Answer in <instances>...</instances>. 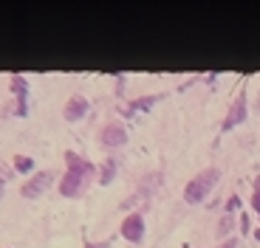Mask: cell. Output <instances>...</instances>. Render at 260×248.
<instances>
[{
  "mask_svg": "<svg viewBox=\"0 0 260 248\" xmlns=\"http://www.w3.org/2000/svg\"><path fill=\"white\" fill-rule=\"evenodd\" d=\"M243 116H246V99H235V105H232V110H229V116H226V121H223V130H229V127H235V124H241L243 121Z\"/></svg>",
  "mask_w": 260,
  "mask_h": 248,
  "instance_id": "obj_5",
  "label": "cell"
},
{
  "mask_svg": "<svg viewBox=\"0 0 260 248\" xmlns=\"http://www.w3.org/2000/svg\"><path fill=\"white\" fill-rule=\"evenodd\" d=\"M0 195H3V181H0Z\"/></svg>",
  "mask_w": 260,
  "mask_h": 248,
  "instance_id": "obj_13",
  "label": "cell"
},
{
  "mask_svg": "<svg viewBox=\"0 0 260 248\" xmlns=\"http://www.w3.org/2000/svg\"><path fill=\"white\" fill-rule=\"evenodd\" d=\"M99 138H102V144H108V147H119V144H124V130L119 124H108Z\"/></svg>",
  "mask_w": 260,
  "mask_h": 248,
  "instance_id": "obj_7",
  "label": "cell"
},
{
  "mask_svg": "<svg viewBox=\"0 0 260 248\" xmlns=\"http://www.w3.org/2000/svg\"><path fill=\"white\" fill-rule=\"evenodd\" d=\"M85 113H88V102H85L82 96H74L68 105H65V118L68 121H77V118H82Z\"/></svg>",
  "mask_w": 260,
  "mask_h": 248,
  "instance_id": "obj_6",
  "label": "cell"
},
{
  "mask_svg": "<svg viewBox=\"0 0 260 248\" xmlns=\"http://www.w3.org/2000/svg\"><path fill=\"white\" fill-rule=\"evenodd\" d=\"M12 88H14V93H17V99H20V113H26V105H23V96H26V82H23V76H12Z\"/></svg>",
  "mask_w": 260,
  "mask_h": 248,
  "instance_id": "obj_8",
  "label": "cell"
},
{
  "mask_svg": "<svg viewBox=\"0 0 260 248\" xmlns=\"http://www.w3.org/2000/svg\"><path fill=\"white\" fill-rule=\"evenodd\" d=\"M252 206L260 212V181H257V192H254V197H252Z\"/></svg>",
  "mask_w": 260,
  "mask_h": 248,
  "instance_id": "obj_11",
  "label": "cell"
},
{
  "mask_svg": "<svg viewBox=\"0 0 260 248\" xmlns=\"http://www.w3.org/2000/svg\"><path fill=\"white\" fill-rule=\"evenodd\" d=\"M14 167H17V172H28V170L34 167V163H31V158H26V155H17V158H14Z\"/></svg>",
  "mask_w": 260,
  "mask_h": 248,
  "instance_id": "obj_9",
  "label": "cell"
},
{
  "mask_svg": "<svg viewBox=\"0 0 260 248\" xmlns=\"http://www.w3.org/2000/svg\"><path fill=\"white\" fill-rule=\"evenodd\" d=\"M65 163H68V175L62 178V186H59V192L68 197L79 195V192L91 183L93 178V167L85 158H79L77 152H65Z\"/></svg>",
  "mask_w": 260,
  "mask_h": 248,
  "instance_id": "obj_1",
  "label": "cell"
},
{
  "mask_svg": "<svg viewBox=\"0 0 260 248\" xmlns=\"http://www.w3.org/2000/svg\"><path fill=\"white\" fill-rule=\"evenodd\" d=\"M88 248H91V245H88Z\"/></svg>",
  "mask_w": 260,
  "mask_h": 248,
  "instance_id": "obj_14",
  "label": "cell"
},
{
  "mask_svg": "<svg viewBox=\"0 0 260 248\" xmlns=\"http://www.w3.org/2000/svg\"><path fill=\"white\" fill-rule=\"evenodd\" d=\"M122 234H124V240H130V242H139V240H142V234H144V220H142V215H127V217H124Z\"/></svg>",
  "mask_w": 260,
  "mask_h": 248,
  "instance_id": "obj_3",
  "label": "cell"
},
{
  "mask_svg": "<svg viewBox=\"0 0 260 248\" xmlns=\"http://www.w3.org/2000/svg\"><path fill=\"white\" fill-rule=\"evenodd\" d=\"M111 178H113V161H108V163H102V175H99V181L108 183Z\"/></svg>",
  "mask_w": 260,
  "mask_h": 248,
  "instance_id": "obj_10",
  "label": "cell"
},
{
  "mask_svg": "<svg viewBox=\"0 0 260 248\" xmlns=\"http://www.w3.org/2000/svg\"><path fill=\"white\" fill-rule=\"evenodd\" d=\"M48 183H51V172H40V175H34L20 192H23V197H37L40 192L48 186Z\"/></svg>",
  "mask_w": 260,
  "mask_h": 248,
  "instance_id": "obj_4",
  "label": "cell"
},
{
  "mask_svg": "<svg viewBox=\"0 0 260 248\" xmlns=\"http://www.w3.org/2000/svg\"><path fill=\"white\" fill-rule=\"evenodd\" d=\"M218 178H221V172H218V170H204L201 175H195L192 181L187 183V192H184V197H187L189 203L204 200V197L209 195V189L218 183Z\"/></svg>",
  "mask_w": 260,
  "mask_h": 248,
  "instance_id": "obj_2",
  "label": "cell"
},
{
  "mask_svg": "<svg viewBox=\"0 0 260 248\" xmlns=\"http://www.w3.org/2000/svg\"><path fill=\"white\" fill-rule=\"evenodd\" d=\"M223 248H235V240H229V242H226V245H223Z\"/></svg>",
  "mask_w": 260,
  "mask_h": 248,
  "instance_id": "obj_12",
  "label": "cell"
}]
</instances>
